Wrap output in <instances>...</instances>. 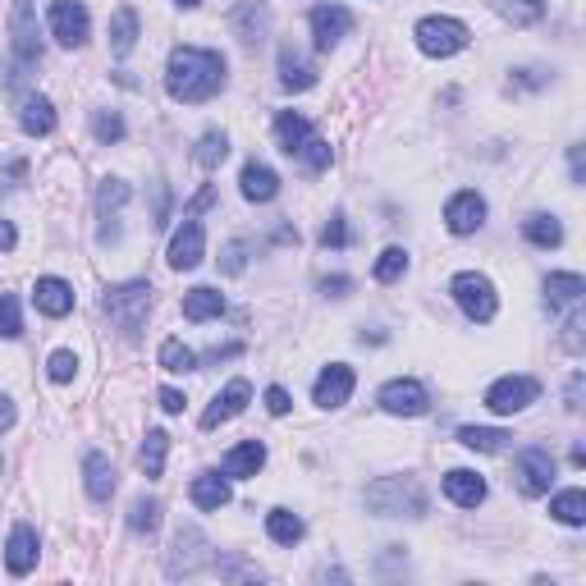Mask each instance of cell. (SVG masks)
Wrapping results in <instances>:
<instances>
[{
	"mask_svg": "<svg viewBox=\"0 0 586 586\" xmlns=\"http://www.w3.org/2000/svg\"><path fill=\"white\" fill-rule=\"evenodd\" d=\"M165 87H170L174 101L197 106V101H211L225 87V55L220 51H202V46H179L170 55V69H165Z\"/></svg>",
	"mask_w": 586,
	"mask_h": 586,
	"instance_id": "obj_1",
	"label": "cell"
},
{
	"mask_svg": "<svg viewBox=\"0 0 586 586\" xmlns=\"http://www.w3.org/2000/svg\"><path fill=\"white\" fill-rule=\"evenodd\" d=\"M101 307H106L110 326L120 330L124 339H138L142 326H147V312H152V284H147V280L115 284V289H106Z\"/></svg>",
	"mask_w": 586,
	"mask_h": 586,
	"instance_id": "obj_2",
	"label": "cell"
},
{
	"mask_svg": "<svg viewBox=\"0 0 586 586\" xmlns=\"http://www.w3.org/2000/svg\"><path fill=\"white\" fill-rule=\"evenodd\" d=\"M367 509L380 513V518H422L426 495L417 486V477H380L367 490Z\"/></svg>",
	"mask_w": 586,
	"mask_h": 586,
	"instance_id": "obj_3",
	"label": "cell"
},
{
	"mask_svg": "<svg viewBox=\"0 0 586 586\" xmlns=\"http://www.w3.org/2000/svg\"><path fill=\"white\" fill-rule=\"evenodd\" d=\"M417 37V51L431 55V60H449V55H458L472 37H467V23L463 19H449V14H431V19H422L413 28Z\"/></svg>",
	"mask_w": 586,
	"mask_h": 586,
	"instance_id": "obj_4",
	"label": "cell"
},
{
	"mask_svg": "<svg viewBox=\"0 0 586 586\" xmlns=\"http://www.w3.org/2000/svg\"><path fill=\"white\" fill-rule=\"evenodd\" d=\"M449 293H454V303L463 307V316H467V321H477V326L495 321V312H500V298H495V284H490L486 275H477V271L454 275Z\"/></svg>",
	"mask_w": 586,
	"mask_h": 586,
	"instance_id": "obj_5",
	"label": "cell"
},
{
	"mask_svg": "<svg viewBox=\"0 0 586 586\" xmlns=\"http://www.w3.org/2000/svg\"><path fill=\"white\" fill-rule=\"evenodd\" d=\"M207 564H211V541L197 532L193 522L179 527V532H174V550H170V559H165V573L170 577H193V573H202Z\"/></svg>",
	"mask_w": 586,
	"mask_h": 586,
	"instance_id": "obj_6",
	"label": "cell"
},
{
	"mask_svg": "<svg viewBox=\"0 0 586 586\" xmlns=\"http://www.w3.org/2000/svg\"><path fill=\"white\" fill-rule=\"evenodd\" d=\"M536 394H541V385H536L532 376H500L486 390V408L500 417H513V413H522V408H532Z\"/></svg>",
	"mask_w": 586,
	"mask_h": 586,
	"instance_id": "obj_7",
	"label": "cell"
},
{
	"mask_svg": "<svg viewBox=\"0 0 586 586\" xmlns=\"http://www.w3.org/2000/svg\"><path fill=\"white\" fill-rule=\"evenodd\" d=\"M10 37H14V60H19V69L37 65L42 60V37H37V10L33 0H14L10 10Z\"/></svg>",
	"mask_w": 586,
	"mask_h": 586,
	"instance_id": "obj_8",
	"label": "cell"
},
{
	"mask_svg": "<svg viewBox=\"0 0 586 586\" xmlns=\"http://www.w3.org/2000/svg\"><path fill=\"white\" fill-rule=\"evenodd\" d=\"M513 477H518V490L527 495V500L545 495V490L554 486V458H550V449L527 445V449L518 454V467H513Z\"/></svg>",
	"mask_w": 586,
	"mask_h": 586,
	"instance_id": "obj_9",
	"label": "cell"
},
{
	"mask_svg": "<svg viewBox=\"0 0 586 586\" xmlns=\"http://www.w3.org/2000/svg\"><path fill=\"white\" fill-rule=\"evenodd\" d=\"M51 37L60 46H83L92 37V19H87V5L83 0H55L51 5Z\"/></svg>",
	"mask_w": 586,
	"mask_h": 586,
	"instance_id": "obj_10",
	"label": "cell"
},
{
	"mask_svg": "<svg viewBox=\"0 0 586 586\" xmlns=\"http://www.w3.org/2000/svg\"><path fill=\"white\" fill-rule=\"evenodd\" d=\"M445 225H449V234H477L481 225H486V197L477 193V188H463V193H454L445 202Z\"/></svg>",
	"mask_w": 586,
	"mask_h": 586,
	"instance_id": "obj_11",
	"label": "cell"
},
{
	"mask_svg": "<svg viewBox=\"0 0 586 586\" xmlns=\"http://www.w3.org/2000/svg\"><path fill=\"white\" fill-rule=\"evenodd\" d=\"M380 408H385V413H394V417H422L426 408H431V399H426L422 380L399 376V380H390V385L380 390Z\"/></svg>",
	"mask_w": 586,
	"mask_h": 586,
	"instance_id": "obj_12",
	"label": "cell"
},
{
	"mask_svg": "<svg viewBox=\"0 0 586 586\" xmlns=\"http://www.w3.org/2000/svg\"><path fill=\"white\" fill-rule=\"evenodd\" d=\"M202 257H207V234H202L197 216H184V225L174 229L170 239V266L174 271H193V266H202Z\"/></svg>",
	"mask_w": 586,
	"mask_h": 586,
	"instance_id": "obj_13",
	"label": "cell"
},
{
	"mask_svg": "<svg viewBox=\"0 0 586 586\" xmlns=\"http://www.w3.org/2000/svg\"><path fill=\"white\" fill-rule=\"evenodd\" d=\"M353 385H358V376H353V367H344V362H330L321 376H316L312 385V399L321 403V408H344L348 394H353Z\"/></svg>",
	"mask_w": 586,
	"mask_h": 586,
	"instance_id": "obj_14",
	"label": "cell"
},
{
	"mask_svg": "<svg viewBox=\"0 0 586 586\" xmlns=\"http://www.w3.org/2000/svg\"><path fill=\"white\" fill-rule=\"evenodd\" d=\"M348 28H353V14H348L344 5H316V10H312V42H316V51L339 46L348 37Z\"/></svg>",
	"mask_w": 586,
	"mask_h": 586,
	"instance_id": "obj_15",
	"label": "cell"
},
{
	"mask_svg": "<svg viewBox=\"0 0 586 586\" xmlns=\"http://www.w3.org/2000/svg\"><path fill=\"white\" fill-rule=\"evenodd\" d=\"M37 554H42V545H37V532L28 527V522H14L10 541H5V568H10L14 577H28L37 568Z\"/></svg>",
	"mask_w": 586,
	"mask_h": 586,
	"instance_id": "obj_16",
	"label": "cell"
},
{
	"mask_svg": "<svg viewBox=\"0 0 586 586\" xmlns=\"http://www.w3.org/2000/svg\"><path fill=\"white\" fill-rule=\"evenodd\" d=\"M248 399H252V385L248 380H229L225 390L211 399V408L202 413V431H216L220 422H229V417H239L243 408H248Z\"/></svg>",
	"mask_w": 586,
	"mask_h": 586,
	"instance_id": "obj_17",
	"label": "cell"
},
{
	"mask_svg": "<svg viewBox=\"0 0 586 586\" xmlns=\"http://www.w3.org/2000/svg\"><path fill=\"white\" fill-rule=\"evenodd\" d=\"M229 23H234V33H239L243 46H261V42H266V33H271V10H266V5H257V0H243Z\"/></svg>",
	"mask_w": 586,
	"mask_h": 586,
	"instance_id": "obj_18",
	"label": "cell"
},
{
	"mask_svg": "<svg viewBox=\"0 0 586 586\" xmlns=\"http://www.w3.org/2000/svg\"><path fill=\"white\" fill-rule=\"evenodd\" d=\"M83 486L97 504H106L110 495H115V486H120V481H115V463H110L106 454H97V449L83 458Z\"/></svg>",
	"mask_w": 586,
	"mask_h": 586,
	"instance_id": "obj_19",
	"label": "cell"
},
{
	"mask_svg": "<svg viewBox=\"0 0 586 586\" xmlns=\"http://www.w3.org/2000/svg\"><path fill=\"white\" fill-rule=\"evenodd\" d=\"M33 303H37V312H46V316H69L74 312V289H69L65 280H55V275H42L37 280V289H33Z\"/></svg>",
	"mask_w": 586,
	"mask_h": 586,
	"instance_id": "obj_20",
	"label": "cell"
},
{
	"mask_svg": "<svg viewBox=\"0 0 586 586\" xmlns=\"http://www.w3.org/2000/svg\"><path fill=\"white\" fill-rule=\"evenodd\" d=\"M261 463H266V445L261 440H243V445H234L220 458V472L225 477H257Z\"/></svg>",
	"mask_w": 586,
	"mask_h": 586,
	"instance_id": "obj_21",
	"label": "cell"
},
{
	"mask_svg": "<svg viewBox=\"0 0 586 586\" xmlns=\"http://www.w3.org/2000/svg\"><path fill=\"white\" fill-rule=\"evenodd\" d=\"M445 495L458 504V509H477L481 500H486V481L477 477V472H467V467H454L445 477Z\"/></svg>",
	"mask_w": 586,
	"mask_h": 586,
	"instance_id": "obj_22",
	"label": "cell"
},
{
	"mask_svg": "<svg viewBox=\"0 0 586 586\" xmlns=\"http://www.w3.org/2000/svg\"><path fill=\"white\" fill-rule=\"evenodd\" d=\"M239 188H243V197H248V202H271V197L280 193V174H275L271 165L248 161V165H243V174H239Z\"/></svg>",
	"mask_w": 586,
	"mask_h": 586,
	"instance_id": "obj_23",
	"label": "cell"
},
{
	"mask_svg": "<svg viewBox=\"0 0 586 586\" xmlns=\"http://www.w3.org/2000/svg\"><path fill=\"white\" fill-rule=\"evenodd\" d=\"M275 138H280V152L298 156L307 147V138H312V120L298 115V110H280V120H275Z\"/></svg>",
	"mask_w": 586,
	"mask_h": 586,
	"instance_id": "obj_24",
	"label": "cell"
},
{
	"mask_svg": "<svg viewBox=\"0 0 586 586\" xmlns=\"http://www.w3.org/2000/svg\"><path fill=\"white\" fill-rule=\"evenodd\" d=\"M188 495H193L197 509H225L229 504V481L220 477V472H202V477H193Z\"/></svg>",
	"mask_w": 586,
	"mask_h": 586,
	"instance_id": "obj_25",
	"label": "cell"
},
{
	"mask_svg": "<svg viewBox=\"0 0 586 586\" xmlns=\"http://www.w3.org/2000/svg\"><path fill=\"white\" fill-rule=\"evenodd\" d=\"M280 87L284 92H307V87H316V65H307L298 51H280Z\"/></svg>",
	"mask_w": 586,
	"mask_h": 586,
	"instance_id": "obj_26",
	"label": "cell"
},
{
	"mask_svg": "<svg viewBox=\"0 0 586 586\" xmlns=\"http://www.w3.org/2000/svg\"><path fill=\"white\" fill-rule=\"evenodd\" d=\"M582 293H586V280L573 271H559L545 280V303L550 307H577L582 303Z\"/></svg>",
	"mask_w": 586,
	"mask_h": 586,
	"instance_id": "obj_27",
	"label": "cell"
},
{
	"mask_svg": "<svg viewBox=\"0 0 586 586\" xmlns=\"http://www.w3.org/2000/svg\"><path fill=\"white\" fill-rule=\"evenodd\" d=\"M220 312H225V293L220 289H207V284H202V289L184 293V316L188 321H216Z\"/></svg>",
	"mask_w": 586,
	"mask_h": 586,
	"instance_id": "obj_28",
	"label": "cell"
},
{
	"mask_svg": "<svg viewBox=\"0 0 586 586\" xmlns=\"http://www.w3.org/2000/svg\"><path fill=\"white\" fill-rule=\"evenodd\" d=\"M101 220H106V225H101V243H110V239H120V229L110 225V220H115V211L124 207V202H129V184H120V179H106V184H101Z\"/></svg>",
	"mask_w": 586,
	"mask_h": 586,
	"instance_id": "obj_29",
	"label": "cell"
},
{
	"mask_svg": "<svg viewBox=\"0 0 586 586\" xmlns=\"http://www.w3.org/2000/svg\"><path fill=\"white\" fill-rule=\"evenodd\" d=\"M19 124H23L28 138H46V133L55 129V106L46 97H28L23 101V110H19Z\"/></svg>",
	"mask_w": 586,
	"mask_h": 586,
	"instance_id": "obj_30",
	"label": "cell"
},
{
	"mask_svg": "<svg viewBox=\"0 0 586 586\" xmlns=\"http://www.w3.org/2000/svg\"><path fill=\"white\" fill-rule=\"evenodd\" d=\"M133 42H138V10H133V5H120V10L110 14V51L129 55Z\"/></svg>",
	"mask_w": 586,
	"mask_h": 586,
	"instance_id": "obj_31",
	"label": "cell"
},
{
	"mask_svg": "<svg viewBox=\"0 0 586 586\" xmlns=\"http://www.w3.org/2000/svg\"><path fill=\"white\" fill-rule=\"evenodd\" d=\"M522 239L536 243V248H559L564 243V225L554 216H545V211H536V216L522 220Z\"/></svg>",
	"mask_w": 586,
	"mask_h": 586,
	"instance_id": "obj_32",
	"label": "cell"
},
{
	"mask_svg": "<svg viewBox=\"0 0 586 586\" xmlns=\"http://www.w3.org/2000/svg\"><path fill=\"white\" fill-rule=\"evenodd\" d=\"M303 518L298 513H289V509H271L266 513V536H271L275 545H298L303 541Z\"/></svg>",
	"mask_w": 586,
	"mask_h": 586,
	"instance_id": "obj_33",
	"label": "cell"
},
{
	"mask_svg": "<svg viewBox=\"0 0 586 586\" xmlns=\"http://www.w3.org/2000/svg\"><path fill=\"white\" fill-rule=\"evenodd\" d=\"M458 440H463L467 449H477V454H500L513 435L509 431H495V426H463V431H458Z\"/></svg>",
	"mask_w": 586,
	"mask_h": 586,
	"instance_id": "obj_34",
	"label": "cell"
},
{
	"mask_svg": "<svg viewBox=\"0 0 586 586\" xmlns=\"http://www.w3.org/2000/svg\"><path fill=\"white\" fill-rule=\"evenodd\" d=\"M165 454H170V435H165V431H147V440H142V449H138L142 472H147V477H161V472H165Z\"/></svg>",
	"mask_w": 586,
	"mask_h": 586,
	"instance_id": "obj_35",
	"label": "cell"
},
{
	"mask_svg": "<svg viewBox=\"0 0 586 586\" xmlns=\"http://www.w3.org/2000/svg\"><path fill=\"white\" fill-rule=\"evenodd\" d=\"M225 156H229V138L225 133H202V142H197V152H193V161L202 165V170H220L225 165Z\"/></svg>",
	"mask_w": 586,
	"mask_h": 586,
	"instance_id": "obj_36",
	"label": "cell"
},
{
	"mask_svg": "<svg viewBox=\"0 0 586 586\" xmlns=\"http://www.w3.org/2000/svg\"><path fill=\"white\" fill-rule=\"evenodd\" d=\"M550 513L564 522V527H582V522H586V495H582V490H564V495H554Z\"/></svg>",
	"mask_w": 586,
	"mask_h": 586,
	"instance_id": "obj_37",
	"label": "cell"
},
{
	"mask_svg": "<svg viewBox=\"0 0 586 586\" xmlns=\"http://www.w3.org/2000/svg\"><path fill=\"white\" fill-rule=\"evenodd\" d=\"M156 362H161L165 371H174V376H184V371H193V367H197L193 348H188L184 339H165V344H161V353H156Z\"/></svg>",
	"mask_w": 586,
	"mask_h": 586,
	"instance_id": "obj_38",
	"label": "cell"
},
{
	"mask_svg": "<svg viewBox=\"0 0 586 586\" xmlns=\"http://www.w3.org/2000/svg\"><path fill=\"white\" fill-rule=\"evenodd\" d=\"M92 138H97L101 147L120 142L124 138V115L120 110H97V115H92Z\"/></svg>",
	"mask_w": 586,
	"mask_h": 586,
	"instance_id": "obj_39",
	"label": "cell"
},
{
	"mask_svg": "<svg viewBox=\"0 0 586 586\" xmlns=\"http://www.w3.org/2000/svg\"><path fill=\"white\" fill-rule=\"evenodd\" d=\"M403 271H408V252H403V248H385L376 257V271H371V275H376L380 284H394Z\"/></svg>",
	"mask_w": 586,
	"mask_h": 586,
	"instance_id": "obj_40",
	"label": "cell"
},
{
	"mask_svg": "<svg viewBox=\"0 0 586 586\" xmlns=\"http://www.w3.org/2000/svg\"><path fill=\"white\" fill-rule=\"evenodd\" d=\"M129 527H133V532H147V536H152L156 532V527H161V504H156V500H133V509H129Z\"/></svg>",
	"mask_w": 586,
	"mask_h": 586,
	"instance_id": "obj_41",
	"label": "cell"
},
{
	"mask_svg": "<svg viewBox=\"0 0 586 586\" xmlns=\"http://www.w3.org/2000/svg\"><path fill=\"white\" fill-rule=\"evenodd\" d=\"M500 14L504 19H513L518 28H527V23H536L545 14L541 0H500Z\"/></svg>",
	"mask_w": 586,
	"mask_h": 586,
	"instance_id": "obj_42",
	"label": "cell"
},
{
	"mask_svg": "<svg viewBox=\"0 0 586 586\" xmlns=\"http://www.w3.org/2000/svg\"><path fill=\"white\" fill-rule=\"evenodd\" d=\"M23 335V316H19V298L0 293V339H19Z\"/></svg>",
	"mask_w": 586,
	"mask_h": 586,
	"instance_id": "obj_43",
	"label": "cell"
},
{
	"mask_svg": "<svg viewBox=\"0 0 586 586\" xmlns=\"http://www.w3.org/2000/svg\"><path fill=\"white\" fill-rule=\"evenodd\" d=\"M46 371H51V380L55 385H65V380H74V371H78V358L69 353V348H60V353H51V362H46Z\"/></svg>",
	"mask_w": 586,
	"mask_h": 586,
	"instance_id": "obj_44",
	"label": "cell"
},
{
	"mask_svg": "<svg viewBox=\"0 0 586 586\" xmlns=\"http://www.w3.org/2000/svg\"><path fill=\"white\" fill-rule=\"evenodd\" d=\"M298 156L307 161V170H326V165H330V142H321V138L312 133V138H307V147H303Z\"/></svg>",
	"mask_w": 586,
	"mask_h": 586,
	"instance_id": "obj_45",
	"label": "cell"
},
{
	"mask_svg": "<svg viewBox=\"0 0 586 586\" xmlns=\"http://www.w3.org/2000/svg\"><path fill=\"white\" fill-rule=\"evenodd\" d=\"M321 243H326V248H344L348 243V229H344V216H330V225L321 229Z\"/></svg>",
	"mask_w": 586,
	"mask_h": 586,
	"instance_id": "obj_46",
	"label": "cell"
},
{
	"mask_svg": "<svg viewBox=\"0 0 586 586\" xmlns=\"http://www.w3.org/2000/svg\"><path fill=\"white\" fill-rule=\"evenodd\" d=\"M564 348H568V353H582V312L568 316V326H564Z\"/></svg>",
	"mask_w": 586,
	"mask_h": 586,
	"instance_id": "obj_47",
	"label": "cell"
},
{
	"mask_svg": "<svg viewBox=\"0 0 586 586\" xmlns=\"http://www.w3.org/2000/svg\"><path fill=\"white\" fill-rule=\"evenodd\" d=\"M266 408H271L275 417H284V413H289V408H293V403H289V394H284L280 385H271V390H266Z\"/></svg>",
	"mask_w": 586,
	"mask_h": 586,
	"instance_id": "obj_48",
	"label": "cell"
},
{
	"mask_svg": "<svg viewBox=\"0 0 586 586\" xmlns=\"http://www.w3.org/2000/svg\"><path fill=\"white\" fill-rule=\"evenodd\" d=\"M239 271H243V243L234 239V243L225 248V275H239Z\"/></svg>",
	"mask_w": 586,
	"mask_h": 586,
	"instance_id": "obj_49",
	"label": "cell"
},
{
	"mask_svg": "<svg viewBox=\"0 0 586 586\" xmlns=\"http://www.w3.org/2000/svg\"><path fill=\"white\" fill-rule=\"evenodd\" d=\"M14 243H19V229L10 220H0V252H14Z\"/></svg>",
	"mask_w": 586,
	"mask_h": 586,
	"instance_id": "obj_50",
	"label": "cell"
},
{
	"mask_svg": "<svg viewBox=\"0 0 586 586\" xmlns=\"http://www.w3.org/2000/svg\"><path fill=\"white\" fill-rule=\"evenodd\" d=\"M161 408H165V413H184V394H179V390H161Z\"/></svg>",
	"mask_w": 586,
	"mask_h": 586,
	"instance_id": "obj_51",
	"label": "cell"
},
{
	"mask_svg": "<svg viewBox=\"0 0 586 586\" xmlns=\"http://www.w3.org/2000/svg\"><path fill=\"white\" fill-rule=\"evenodd\" d=\"M321 289H326L330 298H344V293L353 289V284H348V275H335V280H326V284H321Z\"/></svg>",
	"mask_w": 586,
	"mask_h": 586,
	"instance_id": "obj_52",
	"label": "cell"
},
{
	"mask_svg": "<svg viewBox=\"0 0 586 586\" xmlns=\"http://www.w3.org/2000/svg\"><path fill=\"white\" fill-rule=\"evenodd\" d=\"M14 417H19V413H14V403L5 399V394H0V431H10V426H14Z\"/></svg>",
	"mask_w": 586,
	"mask_h": 586,
	"instance_id": "obj_53",
	"label": "cell"
},
{
	"mask_svg": "<svg viewBox=\"0 0 586 586\" xmlns=\"http://www.w3.org/2000/svg\"><path fill=\"white\" fill-rule=\"evenodd\" d=\"M568 165H573V184H582V147H568Z\"/></svg>",
	"mask_w": 586,
	"mask_h": 586,
	"instance_id": "obj_54",
	"label": "cell"
},
{
	"mask_svg": "<svg viewBox=\"0 0 586 586\" xmlns=\"http://www.w3.org/2000/svg\"><path fill=\"white\" fill-rule=\"evenodd\" d=\"M582 376H573V385H568V408H582Z\"/></svg>",
	"mask_w": 586,
	"mask_h": 586,
	"instance_id": "obj_55",
	"label": "cell"
},
{
	"mask_svg": "<svg viewBox=\"0 0 586 586\" xmlns=\"http://www.w3.org/2000/svg\"><path fill=\"white\" fill-rule=\"evenodd\" d=\"M179 5H184V10H197V5H202V0H179Z\"/></svg>",
	"mask_w": 586,
	"mask_h": 586,
	"instance_id": "obj_56",
	"label": "cell"
}]
</instances>
